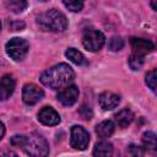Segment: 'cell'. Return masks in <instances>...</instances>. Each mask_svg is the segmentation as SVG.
Wrapping results in <instances>:
<instances>
[{
	"label": "cell",
	"mask_w": 157,
	"mask_h": 157,
	"mask_svg": "<svg viewBox=\"0 0 157 157\" xmlns=\"http://www.w3.org/2000/svg\"><path fill=\"white\" fill-rule=\"evenodd\" d=\"M27 2L23 0H9L5 2V6L12 12H22L27 7Z\"/></svg>",
	"instance_id": "obj_18"
},
{
	"label": "cell",
	"mask_w": 157,
	"mask_h": 157,
	"mask_svg": "<svg viewBox=\"0 0 157 157\" xmlns=\"http://www.w3.org/2000/svg\"><path fill=\"white\" fill-rule=\"evenodd\" d=\"M114 123L112 120H103L96 126V132L98 137L101 139H107L114 132Z\"/></svg>",
	"instance_id": "obj_15"
},
{
	"label": "cell",
	"mask_w": 157,
	"mask_h": 157,
	"mask_svg": "<svg viewBox=\"0 0 157 157\" xmlns=\"http://www.w3.org/2000/svg\"><path fill=\"white\" fill-rule=\"evenodd\" d=\"M114 118H115L117 124H118L120 128H126V126H129V125L131 124V121L134 120V113H132L130 109L125 108V109L119 110V112L115 114Z\"/></svg>",
	"instance_id": "obj_14"
},
{
	"label": "cell",
	"mask_w": 157,
	"mask_h": 157,
	"mask_svg": "<svg viewBox=\"0 0 157 157\" xmlns=\"http://www.w3.org/2000/svg\"><path fill=\"white\" fill-rule=\"evenodd\" d=\"M156 78H157V76H156V69H152L151 71H148L147 74H146V85L151 88V91L152 92H156Z\"/></svg>",
	"instance_id": "obj_22"
},
{
	"label": "cell",
	"mask_w": 157,
	"mask_h": 157,
	"mask_svg": "<svg viewBox=\"0 0 157 157\" xmlns=\"http://www.w3.org/2000/svg\"><path fill=\"white\" fill-rule=\"evenodd\" d=\"M63 4H64V6L66 9H69L72 12H78L83 7V2L82 1H64Z\"/></svg>",
	"instance_id": "obj_23"
},
{
	"label": "cell",
	"mask_w": 157,
	"mask_h": 157,
	"mask_svg": "<svg viewBox=\"0 0 157 157\" xmlns=\"http://www.w3.org/2000/svg\"><path fill=\"white\" fill-rule=\"evenodd\" d=\"M74 76L75 74L71 66H69L65 63H61V64L54 65L50 69L45 70L40 75V82L49 88L60 90L67 86L74 80Z\"/></svg>",
	"instance_id": "obj_2"
},
{
	"label": "cell",
	"mask_w": 157,
	"mask_h": 157,
	"mask_svg": "<svg viewBox=\"0 0 157 157\" xmlns=\"http://www.w3.org/2000/svg\"><path fill=\"white\" fill-rule=\"evenodd\" d=\"M38 120L48 126H54L60 123V115L59 113L52 108V107H43L38 113Z\"/></svg>",
	"instance_id": "obj_9"
},
{
	"label": "cell",
	"mask_w": 157,
	"mask_h": 157,
	"mask_svg": "<svg viewBox=\"0 0 157 157\" xmlns=\"http://www.w3.org/2000/svg\"><path fill=\"white\" fill-rule=\"evenodd\" d=\"M126 152L130 157H144L145 156V148L139 146V145H134V144H131L128 147Z\"/></svg>",
	"instance_id": "obj_21"
},
{
	"label": "cell",
	"mask_w": 157,
	"mask_h": 157,
	"mask_svg": "<svg viewBox=\"0 0 157 157\" xmlns=\"http://www.w3.org/2000/svg\"><path fill=\"white\" fill-rule=\"evenodd\" d=\"M90 144V135L88 131L80 126L74 125L70 131V145L75 150H85Z\"/></svg>",
	"instance_id": "obj_6"
},
{
	"label": "cell",
	"mask_w": 157,
	"mask_h": 157,
	"mask_svg": "<svg viewBox=\"0 0 157 157\" xmlns=\"http://www.w3.org/2000/svg\"><path fill=\"white\" fill-rule=\"evenodd\" d=\"M0 157H18V155L11 150H0Z\"/></svg>",
	"instance_id": "obj_24"
},
{
	"label": "cell",
	"mask_w": 157,
	"mask_h": 157,
	"mask_svg": "<svg viewBox=\"0 0 157 157\" xmlns=\"http://www.w3.org/2000/svg\"><path fill=\"white\" fill-rule=\"evenodd\" d=\"M108 47H109L110 50H113V52H118V50L123 49V47H124V40L121 39V37H119V36H114V37H112V38L109 39Z\"/></svg>",
	"instance_id": "obj_20"
},
{
	"label": "cell",
	"mask_w": 157,
	"mask_h": 157,
	"mask_svg": "<svg viewBox=\"0 0 157 157\" xmlns=\"http://www.w3.org/2000/svg\"><path fill=\"white\" fill-rule=\"evenodd\" d=\"M65 55H66L67 59H70L76 65H88V61L85 58V55L81 52H78L77 49H75V48H69L65 52Z\"/></svg>",
	"instance_id": "obj_16"
},
{
	"label": "cell",
	"mask_w": 157,
	"mask_h": 157,
	"mask_svg": "<svg viewBox=\"0 0 157 157\" xmlns=\"http://www.w3.org/2000/svg\"><path fill=\"white\" fill-rule=\"evenodd\" d=\"M0 31H1V22H0Z\"/></svg>",
	"instance_id": "obj_26"
},
{
	"label": "cell",
	"mask_w": 157,
	"mask_h": 157,
	"mask_svg": "<svg viewBox=\"0 0 157 157\" xmlns=\"http://www.w3.org/2000/svg\"><path fill=\"white\" fill-rule=\"evenodd\" d=\"M129 66L132 69V70H140L144 65V56L142 55H139V54H135L132 53L130 56H129Z\"/></svg>",
	"instance_id": "obj_19"
},
{
	"label": "cell",
	"mask_w": 157,
	"mask_h": 157,
	"mask_svg": "<svg viewBox=\"0 0 157 157\" xmlns=\"http://www.w3.org/2000/svg\"><path fill=\"white\" fill-rule=\"evenodd\" d=\"M93 157H113V145L108 141H99L94 145Z\"/></svg>",
	"instance_id": "obj_13"
},
{
	"label": "cell",
	"mask_w": 157,
	"mask_h": 157,
	"mask_svg": "<svg viewBox=\"0 0 157 157\" xmlns=\"http://www.w3.org/2000/svg\"><path fill=\"white\" fill-rule=\"evenodd\" d=\"M11 145L20 147L31 157H47L49 155L48 141L37 132L28 135H15L11 137Z\"/></svg>",
	"instance_id": "obj_1"
},
{
	"label": "cell",
	"mask_w": 157,
	"mask_h": 157,
	"mask_svg": "<svg viewBox=\"0 0 157 157\" xmlns=\"http://www.w3.org/2000/svg\"><path fill=\"white\" fill-rule=\"evenodd\" d=\"M130 44H131V48L134 49V53L142 56L147 53H151L155 49V44L151 40L144 39V38H131Z\"/></svg>",
	"instance_id": "obj_11"
},
{
	"label": "cell",
	"mask_w": 157,
	"mask_h": 157,
	"mask_svg": "<svg viewBox=\"0 0 157 157\" xmlns=\"http://www.w3.org/2000/svg\"><path fill=\"white\" fill-rule=\"evenodd\" d=\"M38 25L44 29V31H50V32H64L67 28V18L66 16L56 10V9H50L43 13H40L37 17Z\"/></svg>",
	"instance_id": "obj_3"
},
{
	"label": "cell",
	"mask_w": 157,
	"mask_h": 157,
	"mask_svg": "<svg viewBox=\"0 0 157 157\" xmlns=\"http://www.w3.org/2000/svg\"><path fill=\"white\" fill-rule=\"evenodd\" d=\"M6 53L7 55L15 60V61H21L25 59V56L27 55L28 53V43L27 40H25L23 38H18V37H15L12 39H10L7 43H6Z\"/></svg>",
	"instance_id": "obj_4"
},
{
	"label": "cell",
	"mask_w": 157,
	"mask_h": 157,
	"mask_svg": "<svg viewBox=\"0 0 157 157\" xmlns=\"http://www.w3.org/2000/svg\"><path fill=\"white\" fill-rule=\"evenodd\" d=\"M56 97L61 104H64L66 107L72 105L74 103H76V101L78 98V88L75 85H67L59 90Z\"/></svg>",
	"instance_id": "obj_8"
},
{
	"label": "cell",
	"mask_w": 157,
	"mask_h": 157,
	"mask_svg": "<svg viewBox=\"0 0 157 157\" xmlns=\"http://www.w3.org/2000/svg\"><path fill=\"white\" fill-rule=\"evenodd\" d=\"M44 96V91L34 85V83H26L22 90V99L27 105H33L38 103Z\"/></svg>",
	"instance_id": "obj_7"
},
{
	"label": "cell",
	"mask_w": 157,
	"mask_h": 157,
	"mask_svg": "<svg viewBox=\"0 0 157 157\" xmlns=\"http://www.w3.org/2000/svg\"><path fill=\"white\" fill-rule=\"evenodd\" d=\"M105 43V37L102 32L91 29L85 32L82 37V44L83 47L90 52H98L102 49V47Z\"/></svg>",
	"instance_id": "obj_5"
},
{
	"label": "cell",
	"mask_w": 157,
	"mask_h": 157,
	"mask_svg": "<svg viewBox=\"0 0 157 157\" xmlns=\"http://www.w3.org/2000/svg\"><path fill=\"white\" fill-rule=\"evenodd\" d=\"M16 86V81L12 75L6 74L0 78V101H5L10 98V96L13 93Z\"/></svg>",
	"instance_id": "obj_10"
},
{
	"label": "cell",
	"mask_w": 157,
	"mask_h": 157,
	"mask_svg": "<svg viewBox=\"0 0 157 157\" xmlns=\"http://www.w3.org/2000/svg\"><path fill=\"white\" fill-rule=\"evenodd\" d=\"M142 144L146 150H150L153 152L156 150V134L152 131H146L142 135Z\"/></svg>",
	"instance_id": "obj_17"
},
{
	"label": "cell",
	"mask_w": 157,
	"mask_h": 157,
	"mask_svg": "<svg viewBox=\"0 0 157 157\" xmlns=\"http://www.w3.org/2000/svg\"><path fill=\"white\" fill-rule=\"evenodd\" d=\"M98 102L104 110H110L118 107V104L120 103V97L113 92H103L99 94Z\"/></svg>",
	"instance_id": "obj_12"
},
{
	"label": "cell",
	"mask_w": 157,
	"mask_h": 157,
	"mask_svg": "<svg viewBox=\"0 0 157 157\" xmlns=\"http://www.w3.org/2000/svg\"><path fill=\"white\" fill-rule=\"evenodd\" d=\"M4 134H5V126H4V124L0 121V140L2 139Z\"/></svg>",
	"instance_id": "obj_25"
}]
</instances>
